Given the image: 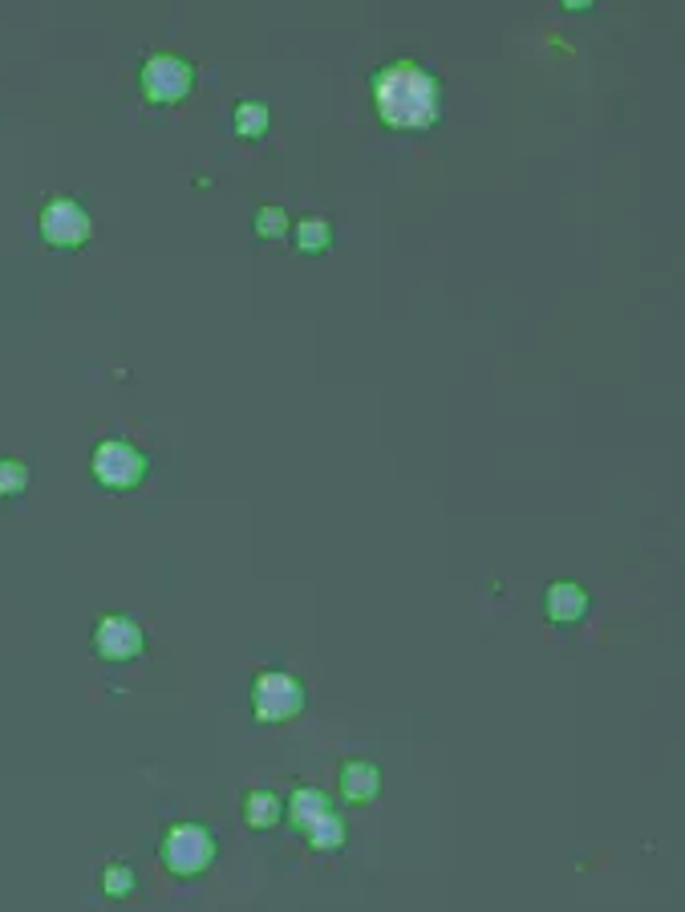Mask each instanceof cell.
<instances>
[{
	"label": "cell",
	"instance_id": "obj_1",
	"mask_svg": "<svg viewBox=\"0 0 685 912\" xmlns=\"http://www.w3.org/2000/svg\"><path fill=\"white\" fill-rule=\"evenodd\" d=\"M378 114L393 131H426L442 114V85L413 61H393L374 82Z\"/></svg>",
	"mask_w": 685,
	"mask_h": 912
},
{
	"label": "cell",
	"instance_id": "obj_13",
	"mask_svg": "<svg viewBox=\"0 0 685 912\" xmlns=\"http://www.w3.org/2000/svg\"><path fill=\"white\" fill-rule=\"evenodd\" d=\"M134 889H139V880H134L131 864H106L102 868V892H106L110 901H126Z\"/></svg>",
	"mask_w": 685,
	"mask_h": 912
},
{
	"label": "cell",
	"instance_id": "obj_10",
	"mask_svg": "<svg viewBox=\"0 0 685 912\" xmlns=\"http://www.w3.org/2000/svg\"><path fill=\"white\" fill-rule=\"evenodd\" d=\"M284 816V803L276 791H264V787H256V791H248V799H244V819H248V828L256 831H268L276 828Z\"/></svg>",
	"mask_w": 685,
	"mask_h": 912
},
{
	"label": "cell",
	"instance_id": "obj_6",
	"mask_svg": "<svg viewBox=\"0 0 685 912\" xmlns=\"http://www.w3.org/2000/svg\"><path fill=\"white\" fill-rule=\"evenodd\" d=\"M41 236L53 248H82L85 239L94 236V224L73 199H53L41 212Z\"/></svg>",
	"mask_w": 685,
	"mask_h": 912
},
{
	"label": "cell",
	"instance_id": "obj_12",
	"mask_svg": "<svg viewBox=\"0 0 685 912\" xmlns=\"http://www.w3.org/2000/svg\"><path fill=\"white\" fill-rule=\"evenodd\" d=\"M308 836V843L317 848V852H337V848H345V819L341 816H333V811H325V816L313 823V828L305 831Z\"/></svg>",
	"mask_w": 685,
	"mask_h": 912
},
{
	"label": "cell",
	"instance_id": "obj_18",
	"mask_svg": "<svg viewBox=\"0 0 685 912\" xmlns=\"http://www.w3.org/2000/svg\"><path fill=\"white\" fill-rule=\"evenodd\" d=\"M592 0H564V9H572V12H580V9H589Z\"/></svg>",
	"mask_w": 685,
	"mask_h": 912
},
{
	"label": "cell",
	"instance_id": "obj_11",
	"mask_svg": "<svg viewBox=\"0 0 685 912\" xmlns=\"http://www.w3.org/2000/svg\"><path fill=\"white\" fill-rule=\"evenodd\" d=\"M325 811H329V795L317 791V787H300V791H293V799H288V819H293V828L300 831L313 828Z\"/></svg>",
	"mask_w": 685,
	"mask_h": 912
},
{
	"label": "cell",
	"instance_id": "obj_3",
	"mask_svg": "<svg viewBox=\"0 0 685 912\" xmlns=\"http://www.w3.org/2000/svg\"><path fill=\"white\" fill-rule=\"evenodd\" d=\"M305 701L308 698L300 677L284 674V669H264L252 682V714H256V723H293L296 714L305 710Z\"/></svg>",
	"mask_w": 685,
	"mask_h": 912
},
{
	"label": "cell",
	"instance_id": "obj_4",
	"mask_svg": "<svg viewBox=\"0 0 685 912\" xmlns=\"http://www.w3.org/2000/svg\"><path fill=\"white\" fill-rule=\"evenodd\" d=\"M94 479L110 491H131L146 479V454L134 451L131 442L106 439L94 451Z\"/></svg>",
	"mask_w": 685,
	"mask_h": 912
},
{
	"label": "cell",
	"instance_id": "obj_7",
	"mask_svg": "<svg viewBox=\"0 0 685 912\" xmlns=\"http://www.w3.org/2000/svg\"><path fill=\"white\" fill-rule=\"evenodd\" d=\"M94 649L102 662H134L146 649V637L131 616H102L94 628Z\"/></svg>",
	"mask_w": 685,
	"mask_h": 912
},
{
	"label": "cell",
	"instance_id": "obj_9",
	"mask_svg": "<svg viewBox=\"0 0 685 912\" xmlns=\"http://www.w3.org/2000/svg\"><path fill=\"white\" fill-rule=\"evenodd\" d=\"M341 795L349 803H374L381 795V770L366 759H354L341 767Z\"/></svg>",
	"mask_w": 685,
	"mask_h": 912
},
{
	"label": "cell",
	"instance_id": "obj_2",
	"mask_svg": "<svg viewBox=\"0 0 685 912\" xmlns=\"http://www.w3.org/2000/svg\"><path fill=\"white\" fill-rule=\"evenodd\" d=\"M159 860L178 880L200 877L215 864V836L200 823H175V828H166L163 843H159Z\"/></svg>",
	"mask_w": 685,
	"mask_h": 912
},
{
	"label": "cell",
	"instance_id": "obj_17",
	"mask_svg": "<svg viewBox=\"0 0 685 912\" xmlns=\"http://www.w3.org/2000/svg\"><path fill=\"white\" fill-rule=\"evenodd\" d=\"M256 232H260L264 239L288 236V215H284V207H264V212L256 215Z\"/></svg>",
	"mask_w": 685,
	"mask_h": 912
},
{
	"label": "cell",
	"instance_id": "obj_15",
	"mask_svg": "<svg viewBox=\"0 0 685 912\" xmlns=\"http://www.w3.org/2000/svg\"><path fill=\"white\" fill-rule=\"evenodd\" d=\"M329 244H333L329 219H305V224H296V248L300 252H325Z\"/></svg>",
	"mask_w": 685,
	"mask_h": 912
},
{
	"label": "cell",
	"instance_id": "obj_14",
	"mask_svg": "<svg viewBox=\"0 0 685 912\" xmlns=\"http://www.w3.org/2000/svg\"><path fill=\"white\" fill-rule=\"evenodd\" d=\"M264 131H268V106H260V102H239L236 106L239 139H264Z\"/></svg>",
	"mask_w": 685,
	"mask_h": 912
},
{
	"label": "cell",
	"instance_id": "obj_8",
	"mask_svg": "<svg viewBox=\"0 0 685 912\" xmlns=\"http://www.w3.org/2000/svg\"><path fill=\"white\" fill-rule=\"evenodd\" d=\"M544 608H548V621H552V625H560V628L580 625L584 613H589V593L572 581H555L552 588H548Z\"/></svg>",
	"mask_w": 685,
	"mask_h": 912
},
{
	"label": "cell",
	"instance_id": "obj_16",
	"mask_svg": "<svg viewBox=\"0 0 685 912\" xmlns=\"http://www.w3.org/2000/svg\"><path fill=\"white\" fill-rule=\"evenodd\" d=\"M29 486V467L17 459H0V495H21Z\"/></svg>",
	"mask_w": 685,
	"mask_h": 912
},
{
	"label": "cell",
	"instance_id": "obj_5",
	"mask_svg": "<svg viewBox=\"0 0 685 912\" xmlns=\"http://www.w3.org/2000/svg\"><path fill=\"white\" fill-rule=\"evenodd\" d=\"M142 94L154 106H175L191 94V65L171 53H154L142 65Z\"/></svg>",
	"mask_w": 685,
	"mask_h": 912
}]
</instances>
